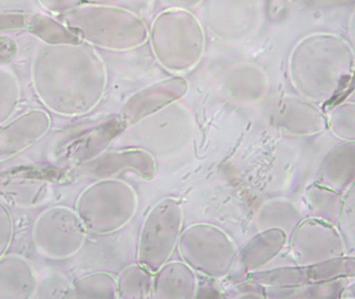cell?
Returning a JSON list of instances; mask_svg holds the SVG:
<instances>
[{
    "label": "cell",
    "instance_id": "obj_8",
    "mask_svg": "<svg viewBox=\"0 0 355 299\" xmlns=\"http://www.w3.org/2000/svg\"><path fill=\"white\" fill-rule=\"evenodd\" d=\"M352 277H355V257L349 255L315 264L277 267L250 275L252 281L265 288L296 287Z\"/></svg>",
    "mask_w": 355,
    "mask_h": 299
},
{
    "label": "cell",
    "instance_id": "obj_12",
    "mask_svg": "<svg viewBox=\"0 0 355 299\" xmlns=\"http://www.w3.org/2000/svg\"><path fill=\"white\" fill-rule=\"evenodd\" d=\"M188 89V81L178 75L148 85L125 102L120 112L121 120L127 128L135 126L183 98Z\"/></svg>",
    "mask_w": 355,
    "mask_h": 299
},
{
    "label": "cell",
    "instance_id": "obj_7",
    "mask_svg": "<svg viewBox=\"0 0 355 299\" xmlns=\"http://www.w3.org/2000/svg\"><path fill=\"white\" fill-rule=\"evenodd\" d=\"M87 235L76 211L55 206L43 211L35 219L31 238L41 256L51 260H64L83 248Z\"/></svg>",
    "mask_w": 355,
    "mask_h": 299
},
{
    "label": "cell",
    "instance_id": "obj_9",
    "mask_svg": "<svg viewBox=\"0 0 355 299\" xmlns=\"http://www.w3.org/2000/svg\"><path fill=\"white\" fill-rule=\"evenodd\" d=\"M204 20L209 31L225 42H243L260 22L258 0H205ZM204 1V2H205Z\"/></svg>",
    "mask_w": 355,
    "mask_h": 299
},
{
    "label": "cell",
    "instance_id": "obj_5",
    "mask_svg": "<svg viewBox=\"0 0 355 299\" xmlns=\"http://www.w3.org/2000/svg\"><path fill=\"white\" fill-rule=\"evenodd\" d=\"M180 255L196 273L221 280L233 271L237 246L223 230L209 223H196L182 232L178 242Z\"/></svg>",
    "mask_w": 355,
    "mask_h": 299
},
{
    "label": "cell",
    "instance_id": "obj_19",
    "mask_svg": "<svg viewBox=\"0 0 355 299\" xmlns=\"http://www.w3.org/2000/svg\"><path fill=\"white\" fill-rule=\"evenodd\" d=\"M317 183L344 194L355 184V142H344L325 157Z\"/></svg>",
    "mask_w": 355,
    "mask_h": 299
},
{
    "label": "cell",
    "instance_id": "obj_37",
    "mask_svg": "<svg viewBox=\"0 0 355 299\" xmlns=\"http://www.w3.org/2000/svg\"><path fill=\"white\" fill-rule=\"evenodd\" d=\"M342 298L355 299V282L352 284H347L342 293Z\"/></svg>",
    "mask_w": 355,
    "mask_h": 299
},
{
    "label": "cell",
    "instance_id": "obj_10",
    "mask_svg": "<svg viewBox=\"0 0 355 299\" xmlns=\"http://www.w3.org/2000/svg\"><path fill=\"white\" fill-rule=\"evenodd\" d=\"M296 265H310L346 255L343 238L337 225L308 217L289 238Z\"/></svg>",
    "mask_w": 355,
    "mask_h": 299
},
{
    "label": "cell",
    "instance_id": "obj_24",
    "mask_svg": "<svg viewBox=\"0 0 355 299\" xmlns=\"http://www.w3.org/2000/svg\"><path fill=\"white\" fill-rule=\"evenodd\" d=\"M71 299L118 298L116 280L107 273L85 275L73 283Z\"/></svg>",
    "mask_w": 355,
    "mask_h": 299
},
{
    "label": "cell",
    "instance_id": "obj_20",
    "mask_svg": "<svg viewBox=\"0 0 355 299\" xmlns=\"http://www.w3.org/2000/svg\"><path fill=\"white\" fill-rule=\"evenodd\" d=\"M126 129V125L123 123L120 117L107 119L79 135L72 142V146L69 150V157L71 160L85 164L103 154L112 142L120 137Z\"/></svg>",
    "mask_w": 355,
    "mask_h": 299
},
{
    "label": "cell",
    "instance_id": "obj_1",
    "mask_svg": "<svg viewBox=\"0 0 355 299\" xmlns=\"http://www.w3.org/2000/svg\"><path fill=\"white\" fill-rule=\"evenodd\" d=\"M31 80L42 103L54 114L78 117L92 112L107 87L105 62L94 46L41 43L33 53Z\"/></svg>",
    "mask_w": 355,
    "mask_h": 299
},
{
    "label": "cell",
    "instance_id": "obj_28",
    "mask_svg": "<svg viewBox=\"0 0 355 299\" xmlns=\"http://www.w3.org/2000/svg\"><path fill=\"white\" fill-rule=\"evenodd\" d=\"M329 129L342 142H355V104L345 103L334 108L327 117Z\"/></svg>",
    "mask_w": 355,
    "mask_h": 299
},
{
    "label": "cell",
    "instance_id": "obj_36",
    "mask_svg": "<svg viewBox=\"0 0 355 299\" xmlns=\"http://www.w3.org/2000/svg\"><path fill=\"white\" fill-rule=\"evenodd\" d=\"M160 1L168 8L191 10L202 6L205 0H160Z\"/></svg>",
    "mask_w": 355,
    "mask_h": 299
},
{
    "label": "cell",
    "instance_id": "obj_14",
    "mask_svg": "<svg viewBox=\"0 0 355 299\" xmlns=\"http://www.w3.org/2000/svg\"><path fill=\"white\" fill-rule=\"evenodd\" d=\"M124 171H135L141 179L151 181L157 173L153 155L141 149L104 152L81 165L80 173L96 179H110Z\"/></svg>",
    "mask_w": 355,
    "mask_h": 299
},
{
    "label": "cell",
    "instance_id": "obj_32",
    "mask_svg": "<svg viewBox=\"0 0 355 299\" xmlns=\"http://www.w3.org/2000/svg\"><path fill=\"white\" fill-rule=\"evenodd\" d=\"M83 0H39L42 8L53 14L67 15L83 6Z\"/></svg>",
    "mask_w": 355,
    "mask_h": 299
},
{
    "label": "cell",
    "instance_id": "obj_2",
    "mask_svg": "<svg viewBox=\"0 0 355 299\" xmlns=\"http://www.w3.org/2000/svg\"><path fill=\"white\" fill-rule=\"evenodd\" d=\"M64 21L83 41L108 51H131L149 41L146 21L120 6L83 4L64 15Z\"/></svg>",
    "mask_w": 355,
    "mask_h": 299
},
{
    "label": "cell",
    "instance_id": "obj_35",
    "mask_svg": "<svg viewBox=\"0 0 355 299\" xmlns=\"http://www.w3.org/2000/svg\"><path fill=\"white\" fill-rule=\"evenodd\" d=\"M235 292H237V298H266V292L265 287L256 282L250 281L248 283L243 284L236 288Z\"/></svg>",
    "mask_w": 355,
    "mask_h": 299
},
{
    "label": "cell",
    "instance_id": "obj_25",
    "mask_svg": "<svg viewBox=\"0 0 355 299\" xmlns=\"http://www.w3.org/2000/svg\"><path fill=\"white\" fill-rule=\"evenodd\" d=\"M118 298L144 299L151 298L153 273L141 264L125 268L116 280Z\"/></svg>",
    "mask_w": 355,
    "mask_h": 299
},
{
    "label": "cell",
    "instance_id": "obj_13",
    "mask_svg": "<svg viewBox=\"0 0 355 299\" xmlns=\"http://www.w3.org/2000/svg\"><path fill=\"white\" fill-rule=\"evenodd\" d=\"M51 124L46 110H31L0 126V162L39 143L49 133Z\"/></svg>",
    "mask_w": 355,
    "mask_h": 299
},
{
    "label": "cell",
    "instance_id": "obj_18",
    "mask_svg": "<svg viewBox=\"0 0 355 299\" xmlns=\"http://www.w3.org/2000/svg\"><path fill=\"white\" fill-rule=\"evenodd\" d=\"M196 271L185 262H168L153 275L151 298L192 299L198 296Z\"/></svg>",
    "mask_w": 355,
    "mask_h": 299
},
{
    "label": "cell",
    "instance_id": "obj_6",
    "mask_svg": "<svg viewBox=\"0 0 355 299\" xmlns=\"http://www.w3.org/2000/svg\"><path fill=\"white\" fill-rule=\"evenodd\" d=\"M183 227V210L175 198H164L148 213L139 235L137 260L155 273L176 250Z\"/></svg>",
    "mask_w": 355,
    "mask_h": 299
},
{
    "label": "cell",
    "instance_id": "obj_29",
    "mask_svg": "<svg viewBox=\"0 0 355 299\" xmlns=\"http://www.w3.org/2000/svg\"><path fill=\"white\" fill-rule=\"evenodd\" d=\"M346 255L355 257V184L343 194V208L337 223Z\"/></svg>",
    "mask_w": 355,
    "mask_h": 299
},
{
    "label": "cell",
    "instance_id": "obj_34",
    "mask_svg": "<svg viewBox=\"0 0 355 299\" xmlns=\"http://www.w3.org/2000/svg\"><path fill=\"white\" fill-rule=\"evenodd\" d=\"M18 46L8 35H0V67H4L16 58Z\"/></svg>",
    "mask_w": 355,
    "mask_h": 299
},
{
    "label": "cell",
    "instance_id": "obj_16",
    "mask_svg": "<svg viewBox=\"0 0 355 299\" xmlns=\"http://www.w3.org/2000/svg\"><path fill=\"white\" fill-rule=\"evenodd\" d=\"M288 242L289 236L282 230L259 231L240 250L235 266L246 275L262 271L281 255Z\"/></svg>",
    "mask_w": 355,
    "mask_h": 299
},
{
    "label": "cell",
    "instance_id": "obj_21",
    "mask_svg": "<svg viewBox=\"0 0 355 299\" xmlns=\"http://www.w3.org/2000/svg\"><path fill=\"white\" fill-rule=\"evenodd\" d=\"M304 219V213L295 203L288 198H272L264 203L259 210L257 225L259 231L282 230L290 238Z\"/></svg>",
    "mask_w": 355,
    "mask_h": 299
},
{
    "label": "cell",
    "instance_id": "obj_11",
    "mask_svg": "<svg viewBox=\"0 0 355 299\" xmlns=\"http://www.w3.org/2000/svg\"><path fill=\"white\" fill-rule=\"evenodd\" d=\"M269 125L283 135L314 137L329 129L327 117L312 104L291 96L277 98L267 110Z\"/></svg>",
    "mask_w": 355,
    "mask_h": 299
},
{
    "label": "cell",
    "instance_id": "obj_17",
    "mask_svg": "<svg viewBox=\"0 0 355 299\" xmlns=\"http://www.w3.org/2000/svg\"><path fill=\"white\" fill-rule=\"evenodd\" d=\"M39 280L33 264L24 257L0 258V299L35 298Z\"/></svg>",
    "mask_w": 355,
    "mask_h": 299
},
{
    "label": "cell",
    "instance_id": "obj_27",
    "mask_svg": "<svg viewBox=\"0 0 355 299\" xmlns=\"http://www.w3.org/2000/svg\"><path fill=\"white\" fill-rule=\"evenodd\" d=\"M20 83L8 69L0 67V126L10 120L20 103Z\"/></svg>",
    "mask_w": 355,
    "mask_h": 299
},
{
    "label": "cell",
    "instance_id": "obj_38",
    "mask_svg": "<svg viewBox=\"0 0 355 299\" xmlns=\"http://www.w3.org/2000/svg\"><path fill=\"white\" fill-rule=\"evenodd\" d=\"M87 3L106 4L107 2L114 1V0H85Z\"/></svg>",
    "mask_w": 355,
    "mask_h": 299
},
{
    "label": "cell",
    "instance_id": "obj_22",
    "mask_svg": "<svg viewBox=\"0 0 355 299\" xmlns=\"http://www.w3.org/2000/svg\"><path fill=\"white\" fill-rule=\"evenodd\" d=\"M306 200L310 217L337 225L343 208V194L315 182L306 191Z\"/></svg>",
    "mask_w": 355,
    "mask_h": 299
},
{
    "label": "cell",
    "instance_id": "obj_30",
    "mask_svg": "<svg viewBox=\"0 0 355 299\" xmlns=\"http://www.w3.org/2000/svg\"><path fill=\"white\" fill-rule=\"evenodd\" d=\"M72 286V282L62 273H50L39 280L35 298H70Z\"/></svg>",
    "mask_w": 355,
    "mask_h": 299
},
{
    "label": "cell",
    "instance_id": "obj_3",
    "mask_svg": "<svg viewBox=\"0 0 355 299\" xmlns=\"http://www.w3.org/2000/svg\"><path fill=\"white\" fill-rule=\"evenodd\" d=\"M152 52L158 64L175 75L193 70L205 53L206 35L191 10L166 8L152 22L149 31Z\"/></svg>",
    "mask_w": 355,
    "mask_h": 299
},
{
    "label": "cell",
    "instance_id": "obj_15",
    "mask_svg": "<svg viewBox=\"0 0 355 299\" xmlns=\"http://www.w3.org/2000/svg\"><path fill=\"white\" fill-rule=\"evenodd\" d=\"M225 94L238 105H254L262 101L269 89V79L260 67L241 62L232 67L223 81Z\"/></svg>",
    "mask_w": 355,
    "mask_h": 299
},
{
    "label": "cell",
    "instance_id": "obj_4",
    "mask_svg": "<svg viewBox=\"0 0 355 299\" xmlns=\"http://www.w3.org/2000/svg\"><path fill=\"white\" fill-rule=\"evenodd\" d=\"M137 194L120 180L100 179L85 188L77 198L75 211L87 234L116 233L130 223L137 212Z\"/></svg>",
    "mask_w": 355,
    "mask_h": 299
},
{
    "label": "cell",
    "instance_id": "obj_26",
    "mask_svg": "<svg viewBox=\"0 0 355 299\" xmlns=\"http://www.w3.org/2000/svg\"><path fill=\"white\" fill-rule=\"evenodd\" d=\"M27 28L46 44L76 43L83 41L67 25L40 12L28 16Z\"/></svg>",
    "mask_w": 355,
    "mask_h": 299
},
{
    "label": "cell",
    "instance_id": "obj_33",
    "mask_svg": "<svg viewBox=\"0 0 355 299\" xmlns=\"http://www.w3.org/2000/svg\"><path fill=\"white\" fill-rule=\"evenodd\" d=\"M27 21H28V16L21 12L0 14V33L27 28Z\"/></svg>",
    "mask_w": 355,
    "mask_h": 299
},
{
    "label": "cell",
    "instance_id": "obj_31",
    "mask_svg": "<svg viewBox=\"0 0 355 299\" xmlns=\"http://www.w3.org/2000/svg\"><path fill=\"white\" fill-rule=\"evenodd\" d=\"M15 225L12 213L6 204L0 200V258L8 253L14 239Z\"/></svg>",
    "mask_w": 355,
    "mask_h": 299
},
{
    "label": "cell",
    "instance_id": "obj_23",
    "mask_svg": "<svg viewBox=\"0 0 355 299\" xmlns=\"http://www.w3.org/2000/svg\"><path fill=\"white\" fill-rule=\"evenodd\" d=\"M348 279L336 280L325 283L306 284L287 288H265L266 298L324 299L342 298Z\"/></svg>",
    "mask_w": 355,
    "mask_h": 299
}]
</instances>
